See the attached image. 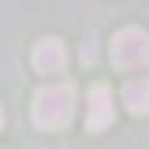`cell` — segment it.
Masks as SVG:
<instances>
[{"mask_svg": "<svg viewBox=\"0 0 149 149\" xmlns=\"http://www.w3.org/2000/svg\"><path fill=\"white\" fill-rule=\"evenodd\" d=\"M71 112H74V90L67 82H56V86H45L37 90L34 97V123L45 130H60L71 123Z\"/></svg>", "mask_w": 149, "mask_h": 149, "instance_id": "6da1fadb", "label": "cell"}, {"mask_svg": "<svg viewBox=\"0 0 149 149\" xmlns=\"http://www.w3.org/2000/svg\"><path fill=\"white\" fill-rule=\"evenodd\" d=\"M112 123V93L104 82L90 90V112H86V130H104Z\"/></svg>", "mask_w": 149, "mask_h": 149, "instance_id": "277c9868", "label": "cell"}, {"mask_svg": "<svg viewBox=\"0 0 149 149\" xmlns=\"http://www.w3.org/2000/svg\"><path fill=\"white\" fill-rule=\"evenodd\" d=\"M123 104L134 116H146L149 112V78H134V82L123 86Z\"/></svg>", "mask_w": 149, "mask_h": 149, "instance_id": "5b68a950", "label": "cell"}, {"mask_svg": "<svg viewBox=\"0 0 149 149\" xmlns=\"http://www.w3.org/2000/svg\"><path fill=\"white\" fill-rule=\"evenodd\" d=\"M34 67L41 74H60L67 67V56H63V45L56 37H41L34 45Z\"/></svg>", "mask_w": 149, "mask_h": 149, "instance_id": "3957f363", "label": "cell"}, {"mask_svg": "<svg viewBox=\"0 0 149 149\" xmlns=\"http://www.w3.org/2000/svg\"><path fill=\"white\" fill-rule=\"evenodd\" d=\"M112 63L119 71H138L149 63V34L138 30V26H127L119 30L116 41H112Z\"/></svg>", "mask_w": 149, "mask_h": 149, "instance_id": "7a4b0ae2", "label": "cell"}, {"mask_svg": "<svg viewBox=\"0 0 149 149\" xmlns=\"http://www.w3.org/2000/svg\"><path fill=\"white\" fill-rule=\"evenodd\" d=\"M0 127H4V112H0Z\"/></svg>", "mask_w": 149, "mask_h": 149, "instance_id": "52a82bcc", "label": "cell"}, {"mask_svg": "<svg viewBox=\"0 0 149 149\" xmlns=\"http://www.w3.org/2000/svg\"><path fill=\"white\" fill-rule=\"evenodd\" d=\"M82 63H93V37L82 41Z\"/></svg>", "mask_w": 149, "mask_h": 149, "instance_id": "8992f818", "label": "cell"}]
</instances>
